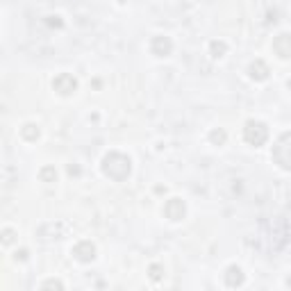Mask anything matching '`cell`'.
Wrapping results in <instances>:
<instances>
[{"label": "cell", "mask_w": 291, "mask_h": 291, "mask_svg": "<svg viewBox=\"0 0 291 291\" xmlns=\"http://www.w3.org/2000/svg\"><path fill=\"white\" fill-rule=\"evenodd\" d=\"M55 178H57L55 168H43V171H41V180H43V182H53Z\"/></svg>", "instance_id": "cell-14"}, {"label": "cell", "mask_w": 291, "mask_h": 291, "mask_svg": "<svg viewBox=\"0 0 291 291\" xmlns=\"http://www.w3.org/2000/svg\"><path fill=\"white\" fill-rule=\"evenodd\" d=\"M269 227H271L269 232H266V227H259V246L264 250H269V253H275V250H280L287 243L289 230H287V223L282 218L269 221Z\"/></svg>", "instance_id": "cell-1"}, {"label": "cell", "mask_w": 291, "mask_h": 291, "mask_svg": "<svg viewBox=\"0 0 291 291\" xmlns=\"http://www.w3.org/2000/svg\"><path fill=\"white\" fill-rule=\"evenodd\" d=\"M150 278H152V280H159V278H162V266L152 264L150 266Z\"/></svg>", "instance_id": "cell-15"}, {"label": "cell", "mask_w": 291, "mask_h": 291, "mask_svg": "<svg viewBox=\"0 0 291 291\" xmlns=\"http://www.w3.org/2000/svg\"><path fill=\"white\" fill-rule=\"evenodd\" d=\"M21 132H23V137H25V139H30V141L39 137V128H37V125H32V123H27Z\"/></svg>", "instance_id": "cell-12"}, {"label": "cell", "mask_w": 291, "mask_h": 291, "mask_svg": "<svg viewBox=\"0 0 291 291\" xmlns=\"http://www.w3.org/2000/svg\"><path fill=\"white\" fill-rule=\"evenodd\" d=\"M212 141H216V144H223V141H225V132H212Z\"/></svg>", "instance_id": "cell-16"}, {"label": "cell", "mask_w": 291, "mask_h": 291, "mask_svg": "<svg viewBox=\"0 0 291 291\" xmlns=\"http://www.w3.org/2000/svg\"><path fill=\"white\" fill-rule=\"evenodd\" d=\"M164 214H166V218H171V221H182L184 218V203L180 198L168 200L166 207H164Z\"/></svg>", "instance_id": "cell-7"}, {"label": "cell", "mask_w": 291, "mask_h": 291, "mask_svg": "<svg viewBox=\"0 0 291 291\" xmlns=\"http://www.w3.org/2000/svg\"><path fill=\"white\" fill-rule=\"evenodd\" d=\"M289 89H291V80H289Z\"/></svg>", "instance_id": "cell-19"}, {"label": "cell", "mask_w": 291, "mask_h": 291, "mask_svg": "<svg viewBox=\"0 0 291 291\" xmlns=\"http://www.w3.org/2000/svg\"><path fill=\"white\" fill-rule=\"evenodd\" d=\"M243 137L250 146H262L266 139H269V128L259 121H248L246 128H243Z\"/></svg>", "instance_id": "cell-4"}, {"label": "cell", "mask_w": 291, "mask_h": 291, "mask_svg": "<svg viewBox=\"0 0 291 291\" xmlns=\"http://www.w3.org/2000/svg\"><path fill=\"white\" fill-rule=\"evenodd\" d=\"M250 77H253V80H266V77H269V66L264 64V62H255V64H250Z\"/></svg>", "instance_id": "cell-10"}, {"label": "cell", "mask_w": 291, "mask_h": 291, "mask_svg": "<svg viewBox=\"0 0 291 291\" xmlns=\"http://www.w3.org/2000/svg\"><path fill=\"white\" fill-rule=\"evenodd\" d=\"M225 282L227 287H241L243 285V273L239 266H230L227 269V275H225Z\"/></svg>", "instance_id": "cell-11"}, {"label": "cell", "mask_w": 291, "mask_h": 291, "mask_svg": "<svg viewBox=\"0 0 291 291\" xmlns=\"http://www.w3.org/2000/svg\"><path fill=\"white\" fill-rule=\"evenodd\" d=\"M43 287H57V289H62L64 285H62L60 280H48V282H43Z\"/></svg>", "instance_id": "cell-18"}, {"label": "cell", "mask_w": 291, "mask_h": 291, "mask_svg": "<svg viewBox=\"0 0 291 291\" xmlns=\"http://www.w3.org/2000/svg\"><path fill=\"white\" fill-rule=\"evenodd\" d=\"M103 171H105V175H109L112 180L121 182V180H125L130 175V171H132L130 157L121 155V152H109L103 159Z\"/></svg>", "instance_id": "cell-2"}, {"label": "cell", "mask_w": 291, "mask_h": 291, "mask_svg": "<svg viewBox=\"0 0 291 291\" xmlns=\"http://www.w3.org/2000/svg\"><path fill=\"white\" fill-rule=\"evenodd\" d=\"M225 50H227V46L223 41H212V53H214V57H223Z\"/></svg>", "instance_id": "cell-13"}, {"label": "cell", "mask_w": 291, "mask_h": 291, "mask_svg": "<svg viewBox=\"0 0 291 291\" xmlns=\"http://www.w3.org/2000/svg\"><path fill=\"white\" fill-rule=\"evenodd\" d=\"M53 86H55V91H60L62 96H69V93H73L77 89V82H75V77H73V75H69V73H62V75L55 77Z\"/></svg>", "instance_id": "cell-5"}, {"label": "cell", "mask_w": 291, "mask_h": 291, "mask_svg": "<svg viewBox=\"0 0 291 291\" xmlns=\"http://www.w3.org/2000/svg\"><path fill=\"white\" fill-rule=\"evenodd\" d=\"M150 48L157 57H166V55H171V50H173V41L168 37H155Z\"/></svg>", "instance_id": "cell-8"}, {"label": "cell", "mask_w": 291, "mask_h": 291, "mask_svg": "<svg viewBox=\"0 0 291 291\" xmlns=\"http://www.w3.org/2000/svg\"><path fill=\"white\" fill-rule=\"evenodd\" d=\"M11 241H14V232L5 230V232H2V243H11Z\"/></svg>", "instance_id": "cell-17"}, {"label": "cell", "mask_w": 291, "mask_h": 291, "mask_svg": "<svg viewBox=\"0 0 291 291\" xmlns=\"http://www.w3.org/2000/svg\"><path fill=\"white\" fill-rule=\"evenodd\" d=\"M73 257L80 259V262H91L93 257H96V246H93L91 241H80L73 248Z\"/></svg>", "instance_id": "cell-6"}, {"label": "cell", "mask_w": 291, "mask_h": 291, "mask_svg": "<svg viewBox=\"0 0 291 291\" xmlns=\"http://www.w3.org/2000/svg\"><path fill=\"white\" fill-rule=\"evenodd\" d=\"M273 159L280 168L291 171V132L289 135H282L280 139H278V144H275V148H273Z\"/></svg>", "instance_id": "cell-3"}, {"label": "cell", "mask_w": 291, "mask_h": 291, "mask_svg": "<svg viewBox=\"0 0 291 291\" xmlns=\"http://www.w3.org/2000/svg\"><path fill=\"white\" fill-rule=\"evenodd\" d=\"M273 50L280 55L282 60H289L291 57V37L289 34H280V37L273 41Z\"/></svg>", "instance_id": "cell-9"}]
</instances>
